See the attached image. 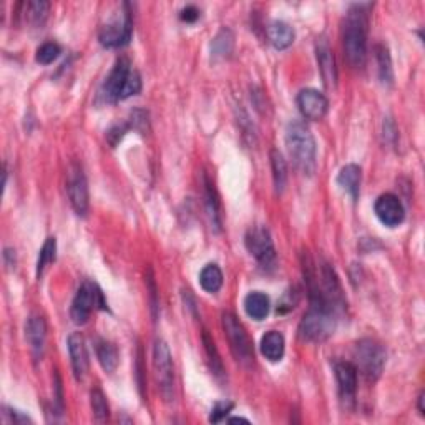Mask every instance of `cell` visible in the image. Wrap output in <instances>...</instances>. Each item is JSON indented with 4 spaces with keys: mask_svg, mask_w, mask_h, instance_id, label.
Instances as JSON below:
<instances>
[{
    "mask_svg": "<svg viewBox=\"0 0 425 425\" xmlns=\"http://www.w3.org/2000/svg\"><path fill=\"white\" fill-rule=\"evenodd\" d=\"M367 19L366 6H356L348 12L343 29L344 52L352 67H364L367 59Z\"/></svg>",
    "mask_w": 425,
    "mask_h": 425,
    "instance_id": "cell-1",
    "label": "cell"
},
{
    "mask_svg": "<svg viewBox=\"0 0 425 425\" xmlns=\"http://www.w3.org/2000/svg\"><path fill=\"white\" fill-rule=\"evenodd\" d=\"M286 147L292 163L304 174H313L315 170V140L311 130L302 121H292L286 130Z\"/></svg>",
    "mask_w": 425,
    "mask_h": 425,
    "instance_id": "cell-2",
    "label": "cell"
},
{
    "mask_svg": "<svg viewBox=\"0 0 425 425\" xmlns=\"http://www.w3.org/2000/svg\"><path fill=\"white\" fill-rule=\"evenodd\" d=\"M336 315L329 306L311 304L299 324V337L304 343H322L334 334Z\"/></svg>",
    "mask_w": 425,
    "mask_h": 425,
    "instance_id": "cell-3",
    "label": "cell"
},
{
    "mask_svg": "<svg viewBox=\"0 0 425 425\" xmlns=\"http://www.w3.org/2000/svg\"><path fill=\"white\" fill-rule=\"evenodd\" d=\"M354 359L357 372H361L367 380H378L380 378L385 366V350L379 343L372 339L359 341L354 349Z\"/></svg>",
    "mask_w": 425,
    "mask_h": 425,
    "instance_id": "cell-4",
    "label": "cell"
},
{
    "mask_svg": "<svg viewBox=\"0 0 425 425\" xmlns=\"http://www.w3.org/2000/svg\"><path fill=\"white\" fill-rule=\"evenodd\" d=\"M223 329L228 337V343H230L231 352L236 357V361L249 366L254 361V349L253 343L249 339L246 329L243 327V324L239 322V319L236 318L233 313H225L223 314Z\"/></svg>",
    "mask_w": 425,
    "mask_h": 425,
    "instance_id": "cell-5",
    "label": "cell"
},
{
    "mask_svg": "<svg viewBox=\"0 0 425 425\" xmlns=\"http://www.w3.org/2000/svg\"><path fill=\"white\" fill-rule=\"evenodd\" d=\"M153 369L161 396L165 401H173L174 397V371L173 359L165 341L158 339L153 348Z\"/></svg>",
    "mask_w": 425,
    "mask_h": 425,
    "instance_id": "cell-6",
    "label": "cell"
},
{
    "mask_svg": "<svg viewBox=\"0 0 425 425\" xmlns=\"http://www.w3.org/2000/svg\"><path fill=\"white\" fill-rule=\"evenodd\" d=\"M95 308L107 309V302L103 299L102 291L95 286L94 283H83L80 289L73 297L72 309H70V318L75 324H85L90 319Z\"/></svg>",
    "mask_w": 425,
    "mask_h": 425,
    "instance_id": "cell-7",
    "label": "cell"
},
{
    "mask_svg": "<svg viewBox=\"0 0 425 425\" xmlns=\"http://www.w3.org/2000/svg\"><path fill=\"white\" fill-rule=\"evenodd\" d=\"M131 33H133V20H131V12L128 3H124V14L115 17L107 25H103L100 30V43L108 48L124 47L130 42Z\"/></svg>",
    "mask_w": 425,
    "mask_h": 425,
    "instance_id": "cell-8",
    "label": "cell"
},
{
    "mask_svg": "<svg viewBox=\"0 0 425 425\" xmlns=\"http://www.w3.org/2000/svg\"><path fill=\"white\" fill-rule=\"evenodd\" d=\"M67 190L72 208L75 209L77 214L85 216L87 211H89V185H87L85 174H83L78 165H73L70 168Z\"/></svg>",
    "mask_w": 425,
    "mask_h": 425,
    "instance_id": "cell-9",
    "label": "cell"
},
{
    "mask_svg": "<svg viewBox=\"0 0 425 425\" xmlns=\"http://www.w3.org/2000/svg\"><path fill=\"white\" fill-rule=\"evenodd\" d=\"M246 248H248V251L261 262V264L268 266L274 261V258H276L274 243H273V239H271L269 231L266 230V228L256 226V228H253V230L248 231Z\"/></svg>",
    "mask_w": 425,
    "mask_h": 425,
    "instance_id": "cell-10",
    "label": "cell"
},
{
    "mask_svg": "<svg viewBox=\"0 0 425 425\" xmlns=\"http://www.w3.org/2000/svg\"><path fill=\"white\" fill-rule=\"evenodd\" d=\"M131 72V65L128 62V59L121 57V59L117 60L115 67H113L112 73L108 75L107 80L103 83L102 89V96L107 103H115L121 100V91H124L125 82L128 78Z\"/></svg>",
    "mask_w": 425,
    "mask_h": 425,
    "instance_id": "cell-11",
    "label": "cell"
},
{
    "mask_svg": "<svg viewBox=\"0 0 425 425\" xmlns=\"http://www.w3.org/2000/svg\"><path fill=\"white\" fill-rule=\"evenodd\" d=\"M374 209L379 221L389 228L398 226L405 218L404 204L392 193H385V195L379 196L378 201H375Z\"/></svg>",
    "mask_w": 425,
    "mask_h": 425,
    "instance_id": "cell-12",
    "label": "cell"
},
{
    "mask_svg": "<svg viewBox=\"0 0 425 425\" xmlns=\"http://www.w3.org/2000/svg\"><path fill=\"white\" fill-rule=\"evenodd\" d=\"M297 107H299L302 117L308 120H321L327 113L329 102L319 90L306 89L297 95Z\"/></svg>",
    "mask_w": 425,
    "mask_h": 425,
    "instance_id": "cell-13",
    "label": "cell"
},
{
    "mask_svg": "<svg viewBox=\"0 0 425 425\" xmlns=\"http://www.w3.org/2000/svg\"><path fill=\"white\" fill-rule=\"evenodd\" d=\"M336 379L339 384L341 401L345 405H354V398L357 392V369L352 362H337L336 364Z\"/></svg>",
    "mask_w": 425,
    "mask_h": 425,
    "instance_id": "cell-14",
    "label": "cell"
},
{
    "mask_svg": "<svg viewBox=\"0 0 425 425\" xmlns=\"http://www.w3.org/2000/svg\"><path fill=\"white\" fill-rule=\"evenodd\" d=\"M315 57H318V65L324 83H326L327 89H334L337 83V68L329 43L324 37L318 38V42H315Z\"/></svg>",
    "mask_w": 425,
    "mask_h": 425,
    "instance_id": "cell-15",
    "label": "cell"
},
{
    "mask_svg": "<svg viewBox=\"0 0 425 425\" xmlns=\"http://www.w3.org/2000/svg\"><path fill=\"white\" fill-rule=\"evenodd\" d=\"M25 337L27 343L32 349V356L35 361L42 359L43 350H45V337H47V326L43 318L40 315H30L25 324Z\"/></svg>",
    "mask_w": 425,
    "mask_h": 425,
    "instance_id": "cell-16",
    "label": "cell"
},
{
    "mask_svg": "<svg viewBox=\"0 0 425 425\" xmlns=\"http://www.w3.org/2000/svg\"><path fill=\"white\" fill-rule=\"evenodd\" d=\"M68 352L70 359H72L73 375L77 380H83L89 372V354H87L85 341L78 332H73L68 337Z\"/></svg>",
    "mask_w": 425,
    "mask_h": 425,
    "instance_id": "cell-17",
    "label": "cell"
},
{
    "mask_svg": "<svg viewBox=\"0 0 425 425\" xmlns=\"http://www.w3.org/2000/svg\"><path fill=\"white\" fill-rule=\"evenodd\" d=\"M361 181H362V172L357 165H348L344 166L337 177V185L348 193L352 198V201H357L359 193H361Z\"/></svg>",
    "mask_w": 425,
    "mask_h": 425,
    "instance_id": "cell-18",
    "label": "cell"
},
{
    "mask_svg": "<svg viewBox=\"0 0 425 425\" xmlns=\"http://www.w3.org/2000/svg\"><path fill=\"white\" fill-rule=\"evenodd\" d=\"M268 37H269V42L274 45V48H278V50H284V48L292 45L296 33H294V29H292L289 24H286V22L276 20V22H273V24H269Z\"/></svg>",
    "mask_w": 425,
    "mask_h": 425,
    "instance_id": "cell-19",
    "label": "cell"
},
{
    "mask_svg": "<svg viewBox=\"0 0 425 425\" xmlns=\"http://www.w3.org/2000/svg\"><path fill=\"white\" fill-rule=\"evenodd\" d=\"M271 302L264 292L254 291L244 297V311L254 321H262L269 314Z\"/></svg>",
    "mask_w": 425,
    "mask_h": 425,
    "instance_id": "cell-20",
    "label": "cell"
},
{
    "mask_svg": "<svg viewBox=\"0 0 425 425\" xmlns=\"http://www.w3.org/2000/svg\"><path fill=\"white\" fill-rule=\"evenodd\" d=\"M261 352L268 361L278 362L284 356V337L281 332L269 331L261 339Z\"/></svg>",
    "mask_w": 425,
    "mask_h": 425,
    "instance_id": "cell-21",
    "label": "cell"
},
{
    "mask_svg": "<svg viewBox=\"0 0 425 425\" xmlns=\"http://www.w3.org/2000/svg\"><path fill=\"white\" fill-rule=\"evenodd\" d=\"M204 198H206V211H208L209 223L214 231L221 230V208L220 200H218L216 190H214L213 183L209 181L208 177H204Z\"/></svg>",
    "mask_w": 425,
    "mask_h": 425,
    "instance_id": "cell-22",
    "label": "cell"
},
{
    "mask_svg": "<svg viewBox=\"0 0 425 425\" xmlns=\"http://www.w3.org/2000/svg\"><path fill=\"white\" fill-rule=\"evenodd\" d=\"M234 48V33L230 29H221L211 43V59L214 62L226 60L233 54Z\"/></svg>",
    "mask_w": 425,
    "mask_h": 425,
    "instance_id": "cell-23",
    "label": "cell"
},
{
    "mask_svg": "<svg viewBox=\"0 0 425 425\" xmlns=\"http://www.w3.org/2000/svg\"><path fill=\"white\" fill-rule=\"evenodd\" d=\"M96 357H98L100 366L103 367L105 372L112 374L118 367V349L115 344L108 343V341H100L96 344Z\"/></svg>",
    "mask_w": 425,
    "mask_h": 425,
    "instance_id": "cell-24",
    "label": "cell"
},
{
    "mask_svg": "<svg viewBox=\"0 0 425 425\" xmlns=\"http://www.w3.org/2000/svg\"><path fill=\"white\" fill-rule=\"evenodd\" d=\"M271 168H273V179L276 193H283L288 183V165L283 153L279 150L271 151Z\"/></svg>",
    "mask_w": 425,
    "mask_h": 425,
    "instance_id": "cell-25",
    "label": "cell"
},
{
    "mask_svg": "<svg viewBox=\"0 0 425 425\" xmlns=\"http://www.w3.org/2000/svg\"><path fill=\"white\" fill-rule=\"evenodd\" d=\"M200 284L206 292H218L223 286V273L216 264L204 266L200 274Z\"/></svg>",
    "mask_w": 425,
    "mask_h": 425,
    "instance_id": "cell-26",
    "label": "cell"
},
{
    "mask_svg": "<svg viewBox=\"0 0 425 425\" xmlns=\"http://www.w3.org/2000/svg\"><path fill=\"white\" fill-rule=\"evenodd\" d=\"M375 59H378L379 65V78L384 85H392L394 83V70H392V60L389 48L385 45L375 47Z\"/></svg>",
    "mask_w": 425,
    "mask_h": 425,
    "instance_id": "cell-27",
    "label": "cell"
},
{
    "mask_svg": "<svg viewBox=\"0 0 425 425\" xmlns=\"http://www.w3.org/2000/svg\"><path fill=\"white\" fill-rule=\"evenodd\" d=\"M203 345H204V350H206V356H208L209 366H211L213 374L218 375V378L225 375V367H223V361H221L220 354H218L216 344H214L211 336L208 334V331L203 332Z\"/></svg>",
    "mask_w": 425,
    "mask_h": 425,
    "instance_id": "cell-28",
    "label": "cell"
},
{
    "mask_svg": "<svg viewBox=\"0 0 425 425\" xmlns=\"http://www.w3.org/2000/svg\"><path fill=\"white\" fill-rule=\"evenodd\" d=\"M90 404H91V410H94L95 419L98 420V422H103V420L108 419V415H110V409H108V402H107V398H105V394L100 391V389H91Z\"/></svg>",
    "mask_w": 425,
    "mask_h": 425,
    "instance_id": "cell-29",
    "label": "cell"
},
{
    "mask_svg": "<svg viewBox=\"0 0 425 425\" xmlns=\"http://www.w3.org/2000/svg\"><path fill=\"white\" fill-rule=\"evenodd\" d=\"M48 10H50V3L48 2H29L25 3V14H27L29 22L35 25H42L47 20Z\"/></svg>",
    "mask_w": 425,
    "mask_h": 425,
    "instance_id": "cell-30",
    "label": "cell"
},
{
    "mask_svg": "<svg viewBox=\"0 0 425 425\" xmlns=\"http://www.w3.org/2000/svg\"><path fill=\"white\" fill-rule=\"evenodd\" d=\"M55 256H57V241L55 238H48L45 241V244H43V248L40 249V254H38L37 278H40L47 266L55 261Z\"/></svg>",
    "mask_w": 425,
    "mask_h": 425,
    "instance_id": "cell-31",
    "label": "cell"
},
{
    "mask_svg": "<svg viewBox=\"0 0 425 425\" xmlns=\"http://www.w3.org/2000/svg\"><path fill=\"white\" fill-rule=\"evenodd\" d=\"M60 52H62V50H60L59 43L47 42V43H43V45L40 48H38L37 55H35V59H37L38 64L48 65V64L54 62V60L59 59Z\"/></svg>",
    "mask_w": 425,
    "mask_h": 425,
    "instance_id": "cell-32",
    "label": "cell"
},
{
    "mask_svg": "<svg viewBox=\"0 0 425 425\" xmlns=\"http://www.w3.org/2000/svg\"><path fill=\"white\" fill-rule=\"evenodd\" d=\"M140 90H142V78H140L138 72H135V70H131L128 78H126L124 91H121V100L130 98V96L140 94Z\"/></svg>",
    "mask_w": 425,
    "mask_h": 425,
    "instance_id": "cell-33",
    "label": "cell"
},
{
    "mask_svg": "<svg viewBox=\"0 0 425 425\" xmlns=\"http://www.w3.org/2000/svg\"><path fill=\"white\" fill-rule=\"evenodd\" d=\"M234 404L230 401H223V402H216L214 407L211 409V415H209V422H221L223 419H226V415L230 414L231 410H233Z\"/></svg>",
    "mask_w": 425,
    "mask_h": 425,
    "instance_id": "cell-34",
    "label": "cell"
},
{
    "mask_svg": "<svg viewBox=\"0 0 425 425\" xmlns=\"http://www.w3.org/2000/svg\"><path fill=\"white\" fill-rule=\"evenodd\" d=\"M130 126L133 130L140 131V133H147L148 131V113L144 110H135L131 112L130 118Z\"/></svg>",
    "mask_w": 425,
    "mask_h": 425,
    "instance_id": "cell-35",
    "label": "cell"
},
{
    "mask_svg": "<svg viewBox=\"0 0 425 425\" xmlns=\"http://www.w3.org/2000/svg\"><path fill=\"white\" fill-rule=\"evenodd\" d=\"M3 410H6V412H3V417H6L8 424H27V422L32 424V420H30L27 415H24L19 410L8 409V407H6Z\"/></svg>",
    "mask_w": 425,
    "mask_h": 425,
    "instance_id": "cell-36",
    "label": "cell"
},
{
    "mask_svg": "<svg viewBox=\"0 0 425 425\" xmlns=\"http://www.w3.org/2000/svg\"><path fill=\"white\" fill-rule=\"evenodd\" d=\"M179 17H181L183 22H186V24H193V22L198 20L200 17V10L196 7L193 6H188L186 8H183L181 14H179Z\"/></svg>",
    "mask_w": 425,
    "mask_h": 425,
    "instance_id": "cell-37",
    "label": "cell"
},
{
    "mask_svg": "<svg viewBox=\"0 0 425 425\" xmlns=\"http://www.w3.org/2000/svg\"><path fill=\"white\" fill-rule=\"evenodd\" d=\"M126 131V126H115V128H112L110 131L107 133V138H108V143L112 144V147H115V144L120 142L121 138H124Z\"/></svg>",
    "mask_w": 425,
    "mask_h": 425,
    "instance_id": "cell-38",
    "label": "cell"
},
{
    "mask_svg": "<svg viewBox=\"0 0 425 425\" xmlns=\"http://www.w3.org/2000/svg\"><path fill=\"white\" fill-rule=\"evenodd\" d=\"M147 286H148V291H150V297H151V308L153 311H155V315H156V308H158V302H156V284L155 281H153V276H151V271H148V278H147Z\"/></svg>",
    "mask_w": 425,
    "mask_h": 425,
    "instance_id": "cell-39",
    "label": "cell"
},
{
    "mask_svg": "<svg viewBox=\"0 0 425 425\" xmlns=\"http://www.w3.org/2000/svg\"><path fill=\"white\" fill-rule=\"evenodd\" d=\"M419 410L420 414L425 415V392H420L419 396Z\"/></svg>",
    "mask_w": 425,
    "mask_h": 425,
    "instance_id": "cell-40",
    "label": "cell"
},
{
    "mask_svg": "<svg viewBox=\"0 0 425 425\" xmlns=\"http://www.w3.org/2000/svg\"><path fill=\"white\" fill-rule=\"evenodd\" d=\"M230 422H231V424H234V422H244V424H249V420H248V419H243V417H234V419H230Z\"/></svg>",
    "mask_w": 425,
    "mask_h": 425,
    "instance_id": "cell-41",
    "label": "cell"
}]
</instances>
